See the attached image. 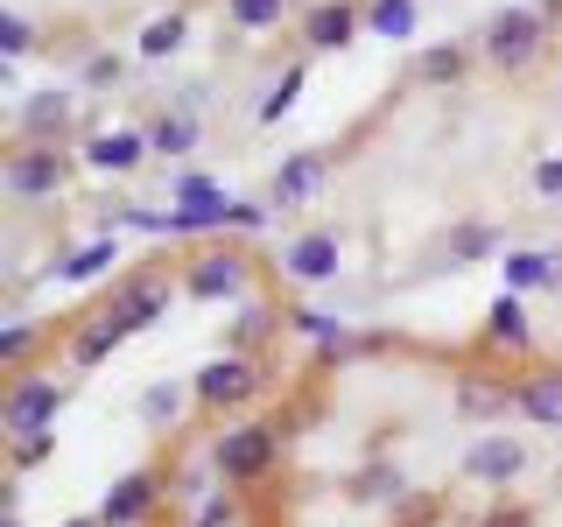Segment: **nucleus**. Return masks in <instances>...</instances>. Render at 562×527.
<instances>
[{
	"mask_svg": "<svg viewBox=\"0 0 562 527\" xmlns=\"http://www.w3.org/2000/svg\"><path fill=\"white\" fill-rule=\"evenodd\" d=\"M541 43H549V14H541V8H499L479 29V49L499 70H527V64L541 57Z\"/></svg>",
	"mask_w": 562,
	"mask_h": 527,
	"instance_id": "nucleus-1",
	"label": "nucleus"
},
{
	"mask_svg": "<svg viewBox=\"0 0 562 527\" xmlns=\"http://www.w3.org/2000/svg\"><path fill=\"white\" fill-rule=\"evenodd\" d=\"M274 450H281V429H268V422H239V429L218 436V450H211V471H218L225 485H254V479H268Z\"/></svg>",
	"mask_w": 562,
	"mask_h": 527,
	"instance_id": "nucleus-2",
	"label": "nucleus"
},
{
	"mask_svg": "<svg viewBox=\"0 0 562 527\" xmlns=\"http://www.w3.org/2000/svg\"><path fill=\"white\" fill-rule=\"evenodd\" d=\"M57 415H64V386L43 373H22L8 386V401H0V429L8 436H43V429H57Z\"/></svg>",
	"mask_w": 562,
	"mask_h": 527,
	"instance_id": "nucleus-3",
	"label": "nucleus"
},
{
	"mask_svg": "<svg viewBox=\"0 0 562 527\" xmlns=\"http://www.w3.org/2000/svg\"><path fill=\"white\" fill-rule=\"evenodd\" d=\"M0 183H8V198H57V190L70 183V162H64L57 141H29V148L8 155Z\"/></svg>",
	"mask_w": 562,
	"mask_h": 527,
	"instance_id": "nucleus-4",
	"label": "nucleus"
},
{
	"mask_svg": "<svg viewBox=\"0 0 562 527\" xmlns=\"http://www.w3.org/2000/svg\"><path fill=\"white\" fill-rule=\"evenodd\" d=\"M198 401L204 408H246V401L260 394V366L246 359V351H218L211 366H198Z\"/></svg>",
	"mask_w": 562,
	"mask_h": 527,
	"instance_id": "nucleus-5",
	"label": "nucleus"
},
{
	"mask_svg": "<svg viewBox=\"0 0 562 527\" xmlns=\"http://www.w3.org/2000/svg\"><path fill=\"white\" fill-rule=\"evenodd\" d=\"M464 479H479L492 492H506L514 479H527V450L514 444V436H479V444L464 450Z\"/></svg>",
	"mask_w": 562,
	"mask_h": 527,
	"instance_id": "nucleus-6",
	"label": "nucleus"
},
{
	"mask_svg": "<svg viewBox=\"0 0 562 527\" xmlns=\"http://www.w3.org/2000/svg\"><path fill=\"white\" fill-rule=\"evenodd\" d=\"M450 408H457V422H506L520 408V386L514 380H457V394H450Z\"/></svg>",
	"mask_w": 562,
	"mask_h": 527,
	"instance_id": "nucleus-7",
	"label": "nucleus"
},
{
	"mask_svg": "<svg viewBox=\"0 0 562 527\" xmlns=\"http://www.w3.org/2000/svg\"><path fill=\"white\" fill-rule=\"evenodd\" d=\"M155 492H162V485H155V471H127V479L105 485L99 520H105V527H140V520L155 514Z\"/></svg>",
	"mask_w": 562,
	"mask_h": 527,
	"instance_id": "nucleus-8",
	"label": "nucleus"
},
{
	"mask_svg": "<svg viewBox=\"0 0 562 527\" xmlns=\"http://www.w3.org/2000/svg\"><path fill=\"white\" fill-rule=\"evenodd\" d=\"M324 169H330V162H324L316 148L289 155V162L274 169V183H268V204H274V211H295V204H310L316 190H324Z\"/></svg>",
	"mask_w": 562,
	"mask_h": 527,
	"instance_id": "nucleus-9",
	"label": "nucleus"
},
{
	"mask_svg": "<svg viewBox=\"0 0 562 527\" xmlns=\"http://www.w3.org/2000/svg\"><path fill=\"white\" fill-rule=\"evenodd\" d=\"M127 338H134V324H127V316H120L113 303H99V310L78 324V338H70V366H99L105 351L127 345Z\"/></svg>",
	"mask_w": 562,
	"mask_h": 527,
	"instance_id": "nucleus-10",
	"label": "nucleus"
},
{
	"mask_svg": "<svg viewBox=\"0 0 562 527\" xmlns=\"http://www.w3.org/2000/svg\"><path fill=\"white\" fill-rule=\"evenodd\" d=\"M183 289L198 295V303H218V295H239L246 289V254H198L183 274Z\"/></svg>",
	"mask_w": 562,
	"mask_h": 527,
	"instance_id": "nucleus-11",
	"label": "nucleus"
},
{
	"mask_svg": "<svg viewBox=\"0 0 562 527\" xmlns=\"http://www.w3.org/2000/svg\"><path fill=\"white\" fill-rule=\"evenodd\" d=\"M281 268L295 281H338L345 254H338V233H303L295 246H281Z\"/></svg>",
	"mask_w": 562,
	"mask_h": 527,
	"instance_id": "nucleus-12",
	"label": "nucleus"
},
{
	"mask_svg": "<svg viewBox=\"0 0 562 527\" xmlns=\"http://www.w3.org/2000/svg\"><path fill=\"white\" fill-rule=\"evenodd\" d=\"M113 310L127 316L134 330H148L155 316L169 310V274H127V281H120V289H113Z\"/></svg>",
	"mask_w": 562,
	"mask_h": 527,
	"instance_id": "nucleus-13",
	"label": "nucleus"
},
{
	"mask_svg": "<svg viewBox=\"0 0 562 527\" xmlns=\"http://www.w3.org/2000/svg\"><path fill=\"white\" fill-rule=\"evenodd\" d=\"M70 120H78V85H49V92H35L22 99V134H64Z\"/></svg>",
	"mask_w": 562,
	"mask_h": 527,
	"instance_id": "nucleus-14",
	"label": "nucleus"
},
{
	"mask_svg": "<svg viewBox=\"0 0 562 527\" xmlns=\"http://www.w3.org/2000/svg\"><path fill=\"white\" fill-rule=\"evenodd\" d=\"M520 415L535 422V429L562 436V366H541V373L520 380Z\"/></svg>",
	"mask_w": 562,
	"mask_h": 527,
	"instance_id": "nucleus-15",
	"label": "nucleus"
},
{
	"mask_svg": "<svg viewBox=\"0 0 562 527\" xmlns=\"http://www.w3.org/2000/svg\"><path fill=\"white\" fill-rule=\"evenodd\" d=\"M140 155H155V148H148V134H134V127H113V134H92V141H85V162H92V169H113V176H127Z\"/></svg>",
	"mask_w": 562,
	"mask_h": 527,
	"instance_id": "nucleus-16",
	"label": "nucleus"
},
{
	"mask_svg": "<svg viewBox=\"0 0 562 527\" xmlns=\"http://www.w3.org/2000/svg\"><path fill=\"white\" fill-rule=\"evenodd\" d=\"M366 29V8H345V0H324V8H310V49H345L351 35Z\"/></svg>",
	"mask_w": 562,
	"mask_h": 527,
	"instance_id": "nucleus-17",
	"label": "nucleus"
},
{
	"mask_svg": "<svg viewBox=\"0 0 562 527\" xmlns=\"http://www.w3.org/2000/svg\"><path fill=\"white\" fill-rule=\"evenodd\" d=\"M113 268H120V239L113 233H99V239H85L78 254L49 260V274H57V281H99V274H113Z\"/></svg>",
	"mask_w": 562,
	"mask_h": 527,
	"instance_id": "nucleus-18",
	"label": "nucleus"
},
{
	"mask_svg": "<svg viewBox=\"0 0 562 527\" xmlns=\"http://www.w3.org/2000/svg\"><path fill=\"white\" fill-rule=\"evenodd\" d=\"M485 338H492V345H514V351L535 338V330H527V303H520L514 289L492 295V310H485Z\"/></svg>",
	"mask_w": 562,
	"mask_h": 527,
	"instance_id": "nucleus-19",
	"label": "nucleus"
},
{
	"mask_svg": "<svg viewBox=\"0 0 562 527\" xmlns=\"http://www.w3.org/2000/svg\"><path fill=\"white\" fill-rule=\"evenodd\" d=\"M183 394H198V386H183V380H155V386H140V422H148V429H169L176 415H183Z\"/></svg>",
	"mask_w": 562,
	"mask_h": 527,
	"instance_id": "nucleus-20",
	"label": "nucleus"
},
{
	"mask_svg": "<svg viewBox=\"0 0 562 527\" xmlns=\"http://www.w3.org/2000/svg\"><path fill=\"white\" fill-rule=\"evenodd\" d=\"M148 148H155V155H190V148H198V113H190V105L162 113V120L148 127Z\"/></svg>",
	"mask_w": 562,
	"mask_h": 527,
	"instance_id": "nucleus-21",
	"label": "nucleus"
},
{
	"mask_svg": "<svg viewBox=\"0 0 562 527\" xmlns=\"http://www.w3.org/2000/svg\"><path fill=\"white\" fill-rule=\"evenodd\" d=\"M289 330H303V338H316V345L330 351V359H338V351H359V345L345 338V324H338V316H324V310H310V303H295V310H289Z\"/></svg>",
	"mask_w": 562,
	"mask_h": 527,
	"instance_id": "nucleus-22",
	"label": "nucleus"
},
{
	"mask_svg": "<svg viewBox=\"0 0 562 527\" xmlns=\"http://www.w3.org/2000/svg\"><path fill=\"white\" fill-rule=\"evenodd\" d=\"M366 29L380 43H408L415 35V0H366Z\"/></svg>",
	"mask_w": 562,
	"mask_h": 527,
	"instance_id": "nucleus-23",
	"label": "nucleus"
},
{
	"mask_svg": "<svg viewBox=\"0 0 562 527\" xmlns=\"http://www.w3.org/2000/svg\"><path fill=\"white\" fill-rule=\"evenodd\" d=\"M499 268H506V289H514V295L549 289V260H541V246H514V254H499Z\"/></svg>",
	"mask_w": 562,
	"mask_h": 527,
	"instance_id": "nucleus-24",
	"label": "nucleus"
},
{
	"mask_svg": "<svg viewBox=\"0 0 562 527\" xmlns=\"http://www.w3.org/2000/svg\"><path fill=\"white\" fill-rule=\"evenodd\" d=\"M464 64H471L464 43H436V49H422L415 78H422V85H457V78H464Z\"/></svg>",
	"mask_w": 562,
	"mask_h": 527,
	"instance_id": "nucleus-25",
	"label": "nucleus"
},
{
	"mask_svg": "<svg viewBox=\"0 0 562 527\" xmlns=\"http://www.w3.org/2000/svg\"><path fill=\"white\" fill-rule=\"evenodd\" d=\"M281 14H289V0H225V22L260 35V29H281Z\"/></svg>",
	"mask_w": 562,
	"mask_h": 527,
	"instance_id": "nucleus-26",
	"label": "nucleus"
},
{
	"mask_svg": "<svg viewBox=\"0 0 562 527\" xmlns=\"http://www.w3.org/2000/svg\"><path fill=\"white\" fill-rule=\"evenodd\" d=\"M303 85H310V70H303V64H289V70H281V78H274V92L260 99V127H274L281 113H295V99H303Z\"/></svg>",
	"mask_w": 562,
	"mask_h": 527,
	"instance_id": "nucleus-27",
	"label": "nucleus"
},
{
	"mask_svg": "<svg viewBox=\"0 0 562 527\" xmlns=\"http://www.w3.org/2000/svg\"><path fill=\"white\" fill-rule=\"evenodd\" d=\"M183 35H190L183 14H155V22L140 29V57H169V49H183Z\"/></svg>",
	"mask_w": 562,
	"mask_h": 527,
	"instance_id": "nucleus-28",
	"label": "nucleus"
},
{
	"mask_svg": "<svg viewBox=\"0 0 562 527\" xmlns=\"http://www.w3.org/2000/svg\"><path fill=\"white\" fill-rule=\"evenodd\" d=\"M85 92H127V57H113V49L85 57Z\"/></svg>",
	"mask_w": 562,
	"mask_h": 527,
	"instance_id": "nucleus-29",
	"label": "nucleus"
},
{
	"mask_svg": "<svg viewBox=\"0 0 562 527\" xmlns=\"http://www.w3.org/2000/svg\"><path fill=\"white\" fill-rule=\"evenodd\" d=\"M443 246H450V260H485L492 246H499V233H492V225H479V218H471V225H457V233H450Z\"/></svg>",
	"mask_w": 562,
	"mask_h": 527,
	"instance_id": "nucleus-30",
	"label": "nucleus"
},
{
	"mask_svg": "<svg viewBox=\"0 0 562 527\" xmlns=\"http://www.w3.org/2000/svg\"><path fill=\"white\" fill-rule=\"evenodd\" d=\"M268 330H274V310H268V303H246V316L233 324V351L260 345V338H268Z\"/></svg>",
	"mask_w": 562,
	"mask_h": 527,
	"instance_id": "nucleus-31",
	"label": "nucleus"
},
{
	"mask_svg": "<svg viewBox=\"0 0 562 527\" xmlns=\"http://www.w3.org/2000/svg\"><path fill=\"white\" fill-rule=\"evenodd\" d=\"M49 450H57V429H43V436H14V471L49 464Z\"/></svg>",
	"mask_w": 562,
	"mask_h": 527,
	"instance_id": "nucleus-32",
	"label": "nucleus"
},
{
	"mask_svg": "<svg viewBox=\"0 0 562 527\" xmlns=\"http://www.w3.org/2000/svg\"><path fill=\"white\" fill-rule=\"evenodd\" d=\"M29 43H35L29 14H0V49H8V57H29Z\"/></svg>",
	"mask_w": 562,
	"mask_h": 527,
	"instance_id": "nucleus-33",
	"label": "nucleus"
},
{
	"mask_svg": "<svg viewBox=\"0 0 562 527\" xmlns=\"http://www.w3.org/2000/svg\"><path fill=\"white\" fill-rule=\"evenodd\" d=\"M535 198L562 204V155H549V162H535Z\"/></svg>",
	"mask_w": 562,
	"mask_h": 527,
	"instance_id": "nucleus-34",
	"label": "nucleus"
},
{
	"mask_svg": "<svg viewBox=\"0 0 562 527\" xmlns=\"http://www.w3.org/2000/svg\"><path fill=\"white\" fill-rule=\"evenodd\" d=\"M29 345H35V330H29V324H8V330H0V359H8V366H22V359H29Z\"/></svg>",
	"mask_w": 562,
	"mask_h": 527,
	"instance_id": "nucleus-35",
	"label": "nucleus"
},
{
	"mask_svg": "<svg viewBox=\"0 0 562 527\" xmlns=\"http://www.w3.org/2000/svg\"><path fill=\"white\" fill-rule=\"evenodd\" d=\"M268 218H274V204H239V211H233V225H239V233H260Z\"/></svg>",
	"mask_w": 562,
	"mask_h": 527,
	"instance_id": "nucleus-36",
	"label": "nucleus"
},
{
	"mask_svg": "<svg viewBox=\"0 0 562 527\" xmlns=\"http://www.w3.org/2000/svg\"><path fill=\"white\" fill-rule=\"evenodd\" d=\"M198 527H233V500H225V492H218V500H204Z\"/></svg>",
	"mask_w": 562,
	"mask_h": 527,
	"instance_id": "nucleus-37",
	"label": "nucleus"
},
{
	"mask_svg": "<svg viewBox=\"0 0 562 527\" xmlns=\"http://www.w3.org/2000/svg\"><path fill=\"white\" fill-rule=\"evenodd\" d=\"M541 260H549V289L562 295V246H541Z\"/></svg>",
	"mask_w": 562,
	"mask_h": 527,
	"instance_id": "nucleus-38",
	"label": "nucleus"
},
{
	"mask_svg": "<svg viewBox=\"0 0 562 527\" xmlns=\"http://www.w3.org/2000/svg\"><path fill=\"white\" fill-rule=\"evenodd\" d=\"M485 527H520V514H492V520H485Z\"/></svg>",
	"mask_w": 562,
	"mask_h": 527,
	"instance_id": "nucleus-39",
	"label": "nucleus"
},
{
	"mask_svg": "<svg viewBox=\"0 0 562 527\" xmlns=\"http://www.w3.org/2000/svg\"><path fill=\"white\" fill-rule=\"evenodd\" d=\"M64 527H105V520H64Z\"/></svg>",
	"mask_w": 562,
	"mask_h": 527,
	"instance_id": "nucleus-40",
	"label": "nucleus"
},
{
	"mask_svg": "<svg viewBox=\"0 0 562 527\" xmlns=\"http://www.w3.org/2000/svg\"><path fill=\"white\" fill-rule=\"evenodd\" d=\"M0 527H22V520H0Z\"/></svg>",
	"mask_w": 562,
	"mask_h": 527,
	"instance_id": "nucleus-41",
	"label": "nucleus"
},
{
	"mask_svg": "<svg viewBox=\"0 0 562 527\" xmlns=\"http://www.w3.org/2000/svg\"><path fill=\"white\" fill-rule=\"evenodd\" d=\"M555 485H562V464H555Z\"/></svg>",
	"mask_w": 562,
	"mask_h": 527,
	"instance_id": "nucleus-42",
	"label": "nucleus"
}]
</instances>
